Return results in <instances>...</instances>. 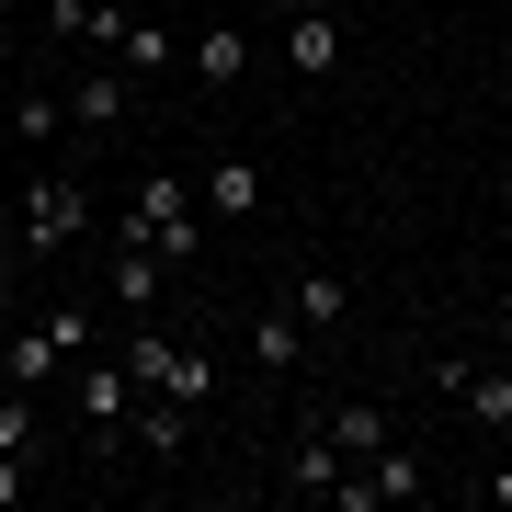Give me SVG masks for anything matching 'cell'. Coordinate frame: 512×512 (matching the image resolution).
Returning <instances> with one entry per match:
<instances>
[{"instance_id":"1","label":"cell","mask_w":512,"mask_h":512,"mask_svg":"<svg viewBox=\"0 0 512 512\" xmlns=\"http://www.w3.org/2000/svg\"><path fill=\"white\" fill-rule=\"evenodd\" d=\"M114 239H148L171 274H183V262H205V217H194V194L171 183V171H148V183L114 205Z\"/></svg>"},{"instance_id":"2","label":"cell","mask_w":512,"mask_h":512,"mask_svg":"<svg viewBox=\"0 0 512 512\" xmlns=\"http://www.w3.org/2000/svg\"><path fill=\"white\" fill-rule=\"evenodd\" d=\"M69 410H80V444H92V456H126V410H137L126 353H80L69 365Z\"/></svg>"},{"instance_id":"3","label":"cell","mask_w":512,"mask_h":512,"mask_svg":"<svg viewBox=\"0 0 512 512\" xmlns=\"http://www.w3.org/2000/svg\"><path fill=\"white\" fill-rule=\"evenodd\" d=\"M126 376L160 387V399H183V410L217 399V353H205V342H160V330H137V342H126Z\"/></svg>"},{"instance_id":"4","label":"cell","mask_w":512,"mask_h":512,"mask_svg":"<svg viewBox=\"0 0 512 512\" xmlns=\"http://www.w3.org/2000/svg\"><path fill=\"white\" fill-rule=\"evenodd\" d=\"M80 353H92V308H57V319H35V330H12L0 376H12V387H46V376H69Z\"/></svg>"},{"instance_id":"5","label":"cell","mask_w":512,"mask_h":512,"mask_svg":"<svg viewBox=\"0 0 512 512\" xmlns=\"http://www.w3.org/2000/svg\"><path fill=\"white\" fill-rule=\"evenodd\" d=\"M80 228H92V194H80L69 171H46V183H23V251H69Z\"/></svg>"},{"instance_id":"6","label":"cell","mask_w":512,"mask_h":512,"mask_svg":"<svg viewBox=\"0 0 512 512\" xmlns=\"http://www.w3.org/2000/svg\"><path fill=\"white\" fill-rule=\"evenodd\" d=\"M433 387L478 421V433H512V376H501V365H467V353H444V365H433Z\"/></svg>"},{"instance_id":"7","label":"cell","mask_w":512,"mask_h":512,"mask_svg":"<svg viewBox=\"0 0 512 512\" xmlns=\"http://www.w3.org/2000/svg\"><path fill=\"white\" fill-rule=\"evenodd\" d=\"M126 103H137V69H126V57H103V69H80L69 80V126H126Z\"/></svg>"},{"instance_id":"8","label":"cell","mask_w":512,"mask_h":512,"mask_svg":"<svg viewBox=\"0 0 512 512\" xmlns=\"http://www.w3.org/2000/svg\"><path fill=\"white\" fill-rule=\"evenodd\" d=\"M183 433H194V410L160 399V387H137V410H126V444H137V456H183Z\"/></svg>"},{"instance_id":"9","label":"cell","mask_w":512,"mask_h":512,"mask_svg":"<svg viewBox=\"0 0 512 512\" xmlns=\"http://www.w3.org/2000/svg\"><path fill=\"white\" fill-rule=\"evenodd\" d=\"M251 365L262 376H296V365H308V319H296V308H262L251 319Z\"/></svg>"},{"instance_id":"10","label":"cell","mask_w":512,"mask_h":512,"mask_svg":"<svg viewBox=\"0 0 512 512\" xmlns=\"http://www.w3.org/2000/svg\"><path fill=\"white\" fill-rule=\"evenodd\" d=\"M239 69H251V35H239V23H205L194 35V80L205 92H239Z\"/></svg>"},{"instance_id":"11","label":"cell","mask_w":512,"mask_h":512,"mask_svg":"<svg viewBox=\"0 0 512 512\" xmlns=\"http://www.w3.org/2000/svg\"><path fill=\"white\" fill-rule=\"evenodd\" d=\"M330 57H342L330 12H296V35H285V69H296V80H330Z\"/></svg>"},{"instance_id":"12","label":"cell","mask_w":512,"mask_h":512,"mask_svg":"<svg viewBox=\"0 0 512 512\" xmlns=\"http://www.w3.org/2000/svg\"><path fill=\"white\" fill-rule=\"evenodd\" d=\"M319 433H330V444H342V456H353V467H365V456H376V444H387V410H365V399H353V410H330V421H319Z\"/></svg>"},{"instance_id":"13","label":"cell","mask_w":512,"mask_h":512,"mask_svg":"<svg viewBox=\"0 0 512 512\" xmlns=\"http://www.w3.org/2000/svg\"><path fill=\"white\" fill-rule=\"evenodd\" d=\"M205 205H217V217H251V205H262V171L251 160H217V171H205Z\"/></svg>"},{"instance_id":"14","label":"cell","mask_w":512,"mask_h":512,"mask_svg":"<svg viewBox=\"0 0 512 512\" xmlns=\"http://www.w3.org/2000/svg\"><path fill=\"white\" fill-rule=\"evenodd\" d=\"M285 308L308 319V330H342V308H353V296L330 285V274H308V285H285Z\"/></svg>"},{"instance_id":"15","label":"cell","mask_w":512,"mask_h":512,"mask_svg":"<svg viewBox=\"0 0 512 512\" xmlns=\"http://www.w3.org/2000/svg\"><path fill=\"white\" fill-rule=\"evenodd\" d=\"M57 126H69V103H57V92H12V137H23V148H46Z\"/></svg>"},{"instance_id":"16","label":"cell","mask_w":512,"mask_h":512,"mask_svg":"<svg viewBox=\"0 0 512 512\" xmlns=\"http://www.w3.org/2000/svg\"><path fill=\"white\" fill-rule=\"evenodd\" d=\"M114 57H126L137 80H160V69H171V23H126V46H114Z\"/></svg>"},{"instance_id":"17","label":"cell","mask_w":512,"mask_h":512,"mask_svg":"<svg viewBox=\"0 0 512 512\" xmlns=\"http://www.w3.org/2000/svg\"><path fill=\"white\" fill-rule=\"evenodd\" d=\"M0 456H35V399L0 376Z\"/></svg>"},{"instance_id":"18","label":"cell","mask_w":512,"mask_h":512,"mask_svg":"<svg viewBox=\"0 0 512 512\" xmlns=\"http://www.w3.org/2000/svg\"><path fill=\"white\" fill-rule=\"evenodd\" d=\"M23 490H35V456H0V512H12Z\"/></svg>"},{"instance_id":"19","label":"cell","mask_w":512,"mask_h":512,"mask_svg":"<svg viewBox=\"0 0 512 512\" xmlns=\"http://www.w3.org/2000/svg\"><path fill=\"white\" fill-rule=\"evenodd\" d=\"M262 12H285V23H296V12H319V0H262Z\"/></svg>"},{"instance_id":"20","label":"cell","mask_w":512,"mask_h":512,"mask_svg":"<svg viewBox=\"0 0 512 512\" xmlns=\"http://www.w3.org/2000/svg\"><path fill=\"white\" fill-rule=\"evenodd\" d=\"M0 103H12V69H0Z\"/></svg>"}]
</instances>
